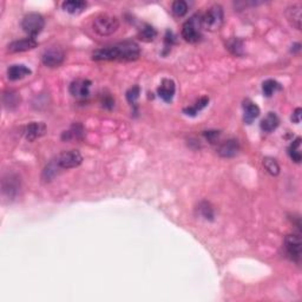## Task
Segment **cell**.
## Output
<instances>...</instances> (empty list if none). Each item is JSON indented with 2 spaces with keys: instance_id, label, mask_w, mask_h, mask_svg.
Masks as SVG:
<instances>
[{
  "instance_id": "cell-14",
  "label": "cell",
  "mask_w": 302,
  "mask_h": 302,
  "mask_svg": "<svg viewBox=\"0 0 302 302\" xmlns=\"http://www.w3.org/2000/svg\"><path fill=\"white\" fill-rule=\"evenodd\" d=\"M286 18L290 22L292 26L296 30H301V20H302V7L300 4H293L287 7Z\"/></svg>"
},
{
  "instance_id": "cell-30",
  "label": "cell",
  "mask_w": 302,
  "mask_h": 302,
  "mask_svg": "<svg viewBox=\"0 0 302 302\" xmlns=\"http://www.w3.org/2000/svg\"><path fill=\"white\" fill-rule=\"evenodd\" d=\"M140 92H141L140 86H134L129 90L128 94H126V98H128L130 104H135V101H136L138 100V97H140Z\"/></svg>"
},
{
  "instance_id": "cell-9",
  "label": "cell",
  "mask_w": 302,
  "mask_h": 302,
  "mask_svg": "<svg viewBox=\"0 0 302 302\" xmlns=\"http://www.w3.org/2000/svg\"><path fill=\"white\" fill-rule=\"evenodd\" d=\"M46 134V125L43 122H31L22 128V136L29 142L38 140Z\"/></svg>"
},
{
  "instance_id": "cell-2",
  "label": "cell",
  "mask_w": 302,
  "mask_h": 302,
  "mask_svg": "<svg viewBox=\"0 0 302 302\" xmlns=\"http://www.w3.org/2000/svg\"><path fill=\"white\" fill-rule=\"evenodd\" d=\"M202 31H203V22H202V15L201 13H196L190 19L183 24L182 27V37L185 41L190 44L199 43L202 38Z\"/></svg>"
},
{
  "instance_id": "cell-7",
  "label": "cell",
  "mask_w": 302,
  "mask_h": 302,
  "mask_svg": "<svg viewBox=\"0 0 302 302\" xmlns=\"http://www.w3.org/2000/svg\"><path fill=\"white\" fill-rule=\"evenodd\" d=\"M65 52L61 47L51 46L46 49L41 55V61L47 67H58L63 64Z\"/></svg>"
},
{
  "instance_id": "cell-22",
  "label": "cell",
  "mask_w": 302,
  "mask_h": 302,
  "mask_svg": "<svg viewBox=\"0 0 302 302\" xmlns=\"http://www.w3.org/2000/svg\"><path fill=\"white\" fill-rule=\"evenodd\" d=\"M289 156L290 159H292L294 162L296 163H300L302 160V152H301V138L298 137L296 140L290 144L289 146Z\"/></svg>"
},
{
  "instance_id": "cell-4",
  "label": "cell",
  "mask_w": 302,
  "mask_h": 302,
  "mask_svg": "<svg viewBox=\"0 0 302 302\" xmlns=\"http://www.w3.org/2000/svg\"><path fill=\"white\" fill-rule=\"evenodd\" d=\"M95 32L101 37L114 35L116 31L120 27V21L114 16L110 15H101L95 18L92 22Z\"/></svg>"
},
{
  "instance_id": "cell-16",
  "label": "cell",
  "mask_w": 302,
  "mask_h": 302,
  "mask_svg": "<svg viewBox=\"0 0 302 302\" xmlns=\"http://www.w3.org/2000/svg\"><path fill=\"white\" fill-rule=\"evenodd\" d=\"M260 116V108L254 101L245 100L243 103V121L245 124H252Z\"/></svg>"
},
{
  "instance_id": "cell-11",
  "label": "cell",
  "mask_w": 302,
  "mask_h": 302,
  "mask_svg": "<svg viewBox=\"0 0 302 302\" xmlns=\"http://www.w3.org/2000/svg\"><path fill=\"white\" fill-rule=\"evenodd\" d=\"M240 151V143L235 138H229V140L224 141V142L220 144L217 148V154L223 159H233Z\"/></svg>"
},
{
  "instance_id": "cell-1",
  "label": "cell",
  "mask_w": 302,
  "mask_h": 302,
  "mask_svg": "<svg viewBox=\"0 0 302 302\" xmlns=\"http://www.w3.org/2000/svg\"><path fill=\"white\" fill-rule=\"evenodd\" d=\"M141 56L140 46L135 41H122L111 46L101 47L92 53V59L97 61L101 60H120L134 61Z\"/></svg>"
},
{
  "instance_id": "cell-27",
  "label": "cell",
  "mask_w": 302,
  "mask_h": 302,
  "mask_svg": "<svg viewBox=\"0 0 302 302\" xmlns=\"http://www.w3.org/2000/svg\"><path fill=\"white\" fill-rule=\"evenodd\" d=\"M208 103H209V98H207V97L201 98V100L197 101L196 105L190 106V108L184 109L185 115H188V116H195V115L197 114V112L201 111V110H202L203 108H205V106L208 105Z\"/></svg>"
},
{
  "instance_id": "cell-8",
  "label": "cell",
  "mask_w": 302,
  "mask_h": 302,
  "mask_svg": "<svg viewBox=\"0 0 302 302\" xmlns=\"http://www.w3.org/2000/svg\"><path fill=\"white\" fill-rule=\"evenodd\" d=\"M284 250L287 256L295 263H300L301 261V239L299 235L292 234L287 235L284 239Z\"/></svg>"
},
{
  "instance_id": "cell-32",
  "label": "cell",
  "mask_w": 302,
  "mask_h": 302,
  "mask_svg": "<svg viewBox=\"0 0 302 302\" xmlns=\"http://www.w3.org/2000/svg\"><path fill=\"white\" fill-rule=\"evenodd\" d=\"M301 112H302V110L300 109V108H298L294 111V114H293V116H292V121L294 123H300V121H301Z\"/></svg>"
},
{
  "instance_id": "cell-31",
  "label": "cell",
  "mask_w": 302,
  "mask_h": 302,
  "mask_svg": "<svg viewBox=\"0 0 302 302\" xmlns=\"http://www.w3.org/2000/svg\"><path fill=\"white\" fill-rule=\"evenodd\" d=\"M204 136L207 137V140L210 143H214L216 140H219L220 132L219 131H205Z\"/></svg>"
},
{
  "instance_id": "cell-12",
  "label": "cell",
  "mask_w": 302,
  "mask_h": 302,
  "mask_svg": "<svg viewBox=\"0 0 302 302\" xmlns=\"http://www.w3.org/2000/svg\"><path fill=\"white\" fill-rule=\"evenodd\" d=\"M38 45V41L35 38H27L19 39V40H15L12 43L7 45V51L10 53H19V52H26V51L33 50Z\"/></svg>"
},
{
  "instance_id": "cell-24",
  "label": "cell",
  "mask_w": 302,
  "mask_h": 302,
  "mask_svg": "<svg viewBox=\"0 0 302 302\" xmlns=\"http://www.w3.org/2000/svg\"><path fill=\"white\" fill-rule=\"evenodd\" d=\"M281 90V85L274 80H267L262 84V92L266 97H272L276 91Z\"/></svg>"
},
{
  "instance_id": "cell-21",
  "label": "cell",
  "mask_w": 302,
  "mask_h": 302,
  "mask_svg": "<svg viewBox=\"0 0 302 302\" xmlns=\"http://www.w3.org/2000/svg\"><path fill=\"white\" fill-rule=\"evenodd\" d=\"M227 49L229 50L234 56L241 57V56H243V53H244L243 41H242L240 38H231L228 40Z\"/></svg>"
},
{
  "instance_id": "cell-19",
  "label": "cell",
  "mask_w": 302,
  "mask_h": 302,
  "mask_svg": "<svg viewBox=\"0 0 302 302\" xmlns=\"http://www.w3.org/2000/svg\"><path fill=\"white\" fill-rule=\"evenodd\" d=\"M8 184L6 182H4L2 181V193L6 194L8 196L12 199V197L16 196V194L18 193V189H19V179L18 176H16V175H8Z\"/></svg>"
},
{
  "instance_id": "cell-29",
  "label": "cell",
  "mask_w": 302,
  "mask_h": 302,
  "mask_svg": "<svg viewBox=\"0 0 302 302\" xmlns=\"http://www.w3.org/2000/svg\"><path fill=\"white\" fill-rule=\"evenodd\" d=\"M200 211L202 213V216L207 220H213L214 217V210L213 208L210 207L209 203H202L201 207H200Z\"/></svg>"
},
{
  "instance_id": "cell-5",
  "label": "cell",
  "mask_w": 302,
  "mask_h": 302,
  "mask_svg": "<svg viewBox=\"0 0 302 302\" xmlns=\"http://www.w3.org/2000/svg\"><path fill=\"white\" fill-rule=\"evenodd\" d=\"M45 26L44 17L39 13H29L22 18L21 29L31 38H35L41 32Z\"/></svg>"
},
{
  "instance_id": "cell-15",
  "label": "cell",
  "mask_w": 302,
  "mask_h": 302,
  "mask_svg": "<svg viewBox=\"0 0 302 302\" xmlns=\"http://www.w3.org/2000/svg\"><path fill=\"white\" fill-rule=\"evenodd\" d=\"M32 71H31L30 67H27L26 65L22 64H15L11 65L7 69V77L10 81H19L22 78L30 76Z\"/></svg>"
},
{
  "instance_id": "cell-13",
  "label": "cell",
  "mask_w": 302,
  "mask_h": 302,
  "mask_svg": "<svg viewBox=\"0 0 302 302\" xmlns=\"http://www.w3.org/2000/svg\"><path fill=\"white\" fill-rule=\"evenodd\" d=\"M175 90H176L175 81L173 80H169V78H164L161 81V85L159 86L157 92H159V96L163 101H166V103H170L174 98Z\"/></svg>"
},
{
  "instance_id": "cell-25",
  "label": "cell",
  "mask_w": 302,
  "mask_h": 302,
  "mask_svg": "<svg viewBox=\"0 0 302 302\" xmlns=\"http://www.w3.org/2000/svg\"><path fill=\"white\" fill-rule=\"evenodd\" d=\"M171 11H173L174 16L176 17H183L187 15L188 12V4L184 0H176L171 5Z\"/></svg>"
},
{
  "instance_id": "cell-26",
  "label": "cell",
  "mask_w": 302,
  "mask_h": 302,
  "mask_svg": "<svg viewBox=\"0 0 302 302\" xmlns=\"http://www.w3.org/2000/svg\"><path fill=\"white\" fill-rule=\"evenodd\" d=\"M263 166L266 168V170L273 176H276L280 173V165L276 162V160L272 159V157H266L263 159Z\"/></svg>"
},
{
  "instance_id": "cell-3",
  "label": "cell",
  "mask_w": 302,
  "mask_h": 302,
  "mask_svg": "<svg viewBox=\"0 0 302 302\" xmlns=\"http://www.w3.org/2000/svg\"><path fill=\"white\" fill-rule=\"evenodd\" d=\"M203 29L215 32L222 27L224 22V12L221 5H213L207 10L204 15H202Z\"/></svg>"
},
{
  "instance_id": "cell-23",
  "label": "cell",
  "mask_w": 302,
  "mask_h": 302,
  "mask_svg": "<svg viewBox=\"0 0 302 302\" xmlns=\"http://www.w3.org/2000/svg\"><path fill=\"white\" fill-rule=\"evenodd\" d=\"M138 36H140L141 40L149 43V41H152L155 38H156L157 31L155 30L154 27L151 26V25L145 24V25H143L142 29L140 30V33H138Z\"/></svg>"
},
{
  "instance_id": "cell-28",
  "label": "cell",
  "mask_w": 302,
  "mask_h": 302,
  "mask_svg": "<svg viewBox=\"0 0 302 302\" xmlns=\"http://www.w3.org/2000/svg\"><path fill=\"white\" fill-rule=\"evenodd\" d=\"M4 97L8 98V101H4V103L5 105H10V109L16 108V106H18L19 103H20V97H19V95L15 91H10L8 94L5 95Z\"/></svg>"
},
{
  "instance_id": "cell-17",
  "label": "cell",
  "mask_w": 302,
  "mask_h": 302,
  "mask_svg": "<svg viewBox=\"0 0 302 302\" xmlns=\"http://www.w3.org/2000/svg\"><path fill=\"white\" fill-rule=\"evenodd\" d=\"M87 6L86 1L84 0H66L61 4V7L63 10L66 11V12L71 13V15H78V13H81L84 10H85Z\"/></svg>"
},
{
  "instance_id": "cell-10",
  "label": "cell",
  "mask_w": 302,
  "mask_h": 302,
  "mask_svg": "<svg viewBox=\"0 0 302 302\" xmlns=\"http://www.w3.org/2000/svg\"><path fill=\"white\" fill-rule=\"evenodd\" d=\"M91 81L84 78H78L70 84V94L76 98H86L90 95Z\"/></svg>"
},
{
  "instance_id": "cell-6",
  "label": "cell",
  "mask_w": 302,
  "mask_h": 302,
  "mask_svg": "<svg viewBox=\"0 0 302 302\" xmlns=\"http://www.w3.org/2000/svg\"><path fill=\"white\" fill-rule=\"evenodd\" d=\"M83 162V156L78 150H67L59 154L55 160L56 165L59 169H72L80 166Z\"/></svg>"
},
{
  "instance_id": "cell-18",
  "label": "cell",
  "mask_w": 302,
  "mask_h": 302,
  "mask_svg": "<svg viewBox=\"0 0 302 302\" xmlns=\"http://www.w3.org/2000/svg\"><path fill=\"white\" fill-rule=\"evenodd\" d=\"M280 124V120H279L278 115L274 112H268L266 117L262 120L261 122V129L264 132H272L279 126Z\"/></svg>"
},
{
  "instance_id": "cell-20",
  "label": "cell",
  "mask_w": 302,
  "mask_h": 302,
  "mask_svg": "<svg viewBox=\"0 0 302 302\" xmlns=\"http://www.w3.org/2000/svg\"><path fill=\"white\" fill-rule=\"evenodd\" d=\"M84 135V129L83 126L81 125V124H75V125H72L70 130H67V131H64L63 138L64 141H72V140H81L83 138Z\"/></svg>"
}]
</instances>
